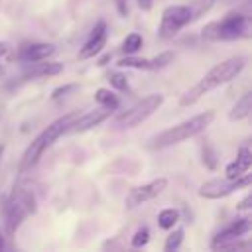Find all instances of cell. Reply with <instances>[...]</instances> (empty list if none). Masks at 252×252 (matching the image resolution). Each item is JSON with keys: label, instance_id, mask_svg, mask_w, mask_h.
Listing matches in <instances>:
<instances>
[{"label": "cell", "instance_id": "1", "mask_svg": "<svg viewBox=\"0 0 252 252\" xmlns=\"http://www.w3.org/2000/svg\"><path fill=\"white\" fill-rule=\"evenodd\" d=\"M244 67H246V57H242V55H234V57H228V59L217 63L213 69H209V71L199 79V83H195V85L181 96L179 104H181V106H189V104L197 102L205 93H209V91H213V89H217V87H220V85H224V83L236 79Z\"/></svg>", "mask_w": 252, "mask_h": 252}, {"label": "cell", "instance_id": "2", "mask_svg": "<svg viewBox=\"0 0 252 252\" xmlns=\"http://www.w3.org/2000/svg\"><path fill=\"white\" fill-rule=\"evenodd\" d=\"M77 116H79L77 112L65 114V116L57 118L55 122H51V124H49L41 134H37V136L30 142V146L26 148V152H24V156H22V161H20V169H22V171L32 169V167L39 161V158L45 154V150H47V148H51V146H53V142H55L59 136L67 134V130H69L71 122H73Z\"/></svg>", "mask_w": 252, "mask_h": 252}, {"label": "cell", "instance_id": "3", "mask_svg": "<svg viewBox=\"0 0 252 252\" xmlns=\"http://www.w3.org/2000/svg\"><path fill=\"white\" fill-rule=\"evenodd\" d=\"M213 118H215V112L213 110H205V112H201V114H197V116H193L189 120H183V122H179V124H175V126L159 132L158 136H154L150 140L148 148H152V150H163V148H169L173 144L185 142V140L201 134L213 122Z\"/></svg>", "mask_w": 252, "mask_h": 252}, {"label": "cell", "instance_id": "4", "mask_svg": "<svg viewBox=\"0 0 252 252\" xmlns=\"http://www.w3.org/2000/svg\"><path fill=\"white\" fill-rule=\"evenodd\" d=\"M248 26L250 20L244 14H226L222 20L219 22H211L203 28V39L207 41H230V39H238L248 35Z\"/></svg>", "mask_w": 252, "mask_h": 252}, {"label": "cell", "instance_id": "5", "mask_svg": "<svg viewBox=\"0 0 252 252\" xmlns=\"http://www.w3.org/2000/svg\"><path fill=\"white\" fill-rule=\"evenodd\" d=\"M35 213V197L28 189H16L4 207V224L8 236H12L28 215Z\"/></svg>", "mask_w": 252, "mask_h": 252}, {"label": "cell", "instance_id": "6", "mask_svg": "<svg viewBox=\"0 0 252 252\" xmlns=\"http://www.w3.org/2000/svg\"><path fill=\"white\" fill-rule=\"evenodd\" d=\"M163 102V94L156 93V94H148L142 100H138L136 104H132L128 110L120 112L114 118V126L118 128H134L138 124H142L144 120H148Z\"/></svg>", "mask_w": 252, "mask_h": 252}, {"label": "cell", "instance_id": "7", "mask_svg": "<svg viewBox=\"0 0 252 252\" xmlns=\"http://www.w3.org/2000/svg\"><path fill=\"white\" fill-rule=\"evenodd\" d=\"M193 20V10L189 6H167L161 12V22L158 28V37L159 39H171L183 26H187Z\"/></svg>", "mask_w": 252, "mask_h": 252}, {"label": "cell", "instance_id": "8", "mask_svg": "<svg viewBox=\"0 0 252 252\" xmlns=\"http://www.w3.org/2000/svg\"><path fill=\"white\" fill-rule=\"evenodd\" d=\"M250 183H252V175L248 171L236 179H228V177L226 179H209L199 187V195L203 199H222L242 187H248Z\"/></svg>", "mask_w": 252, "mask_h": 252}, {"label": "cell", "instance_id": "9", "mask_svg": "<svg viewBox=\"0 0 252 252\" xmlns=\"http://www.w3.org/2000/svg\"><path fill=\"white\" fill-rule=\"evenodd\" d=\"M165 187H167V179L165 177H158V179H152V181H148L144 185H138V187H134L128 193L126 207L128 209H134V207H138V205H142L146 201H152L158 195H161Z\"/></svg>", "mask_w": 252, "mask_h": 252}, {"label": "cell", "instance_id": "10", "mask_svg": "<svg viewBox=\"0 0 252 252\" xmlns=\"http://www.w3.org/2000/svg\"><path fill=\"white\" fill-rule=\"evenodd\" d=\"M114 110H116V108H110V106H102V104H100L98 108L89 110V112H85L83 116H77V118L71 122V126H69L67 132H73V134H77V132H87V130L98 126L100 122H104L106 118H110V114H112Z\"/></svg>", "mask_w": 252, "mask_h": 252}, {"label": "cell", "instance_id": "11", "mask_svg": "<svg viewBox=\"0 0 252 252\" xmlns=\"http://www.w3.org/2000/svg\"><path fill=\"white\" fill-rule=\"evenodd\" d=\"M106 22L104 20H98L94 24V28L91 30L89 33V39L85 41V45L81 47L79 51V59H91L94 55H98L102 51V47L106 45Z\"/></svg>", "mask_w": 252, "mask_h": 252}, {"label": "cell", "instance_id": "12", "mask_svg": "<svg viewBox=\"0 0 252 252\" xmlns=\"http://www.w3.org/2000/svg\"><path fill=\"white\" fill-rule=\"evenodd\" d=\"M250 226H252V222H250V217H242V219H236L230 226H226V228H222L217 236H215V240H213V244H211V248L213 250H219V246L220 244H224V242H230V240H236V238H242L248 230H250Z\"/></svg>", "mask_w": 252, "mask_h": 252}, {"label": "cell", "instance_id": "13", "mask_svg": "<svg viewBox=\"0 0 252 252\" xmlns=\"http://www.w3.org/2000/svg\"><path fill=\"white\" fill-rule=\"evenodd\" d=\"M55 53V45L51 43H26L18 51V59L24 63H33L41 59H49Z\"/></svg>", "mask_w": 252, "mask_h": 252}, {"label": "cell", "instance_id": "14", "mask_svg": "<svg viewBox=\"0 0 252 252\" xmlns=\"http://www.w3.org/2000/svg\"><path fill=\"white\" fill-rule=\"evenodd\" d=\"M30 67L24 71V79H39V77H51V75H57L63 71V63H57V61H47V59H41V61H33V63H28Z\"/></svg>", "mask_w": 252, "mask_h": 252}, {"label": "cell", "instance_id": "15", "mask_svg": "<svg viewBox=\"0 0 252 252\" xmlns=\"http://www.w3.org/2000/svg\"><path fill=\"white\" fill-rule=\"evenodd\" d=\"M250 167H252V154H250V150H248L246 146H242V148L238 150L236 159L226 165L224 173H226L228 179H236V177H240L242 173L250 171Z\"/></svg>", "mask_w": 252, "mask_h": 252}, {"label": "cell", "instance_id": "16", "mask_svg": "<svg viewBox=\"0 0 252 252\" xmlns=\"http://www.w3.org/2000/svg\"><path fill=\"white\" fill-rule=\"evenodd\" d=\"M250 110H252V93L246 91V93L236 100V104L232 106V110L228 112V118H230V120H242V118H246V116L250 114Z\"/></svg>", "mask_w": 252, "mask_h": 252}, {"label": "cell", "instance_id": "17", "mask_svg": "<svg viewBox=\"0 0 252 252\" xmlns=\"http://www.w3.org/2000/svg\"><path fill=\"white\" fill-rule=\"evenodd\" d=\"M179 222V211L177 209H163L158 215V226L163 230H171Z\"/></svg>", "mask_w": 252, "mask_h": 252}, {"label": "cell", "instance_id": "18", "mask_svg": "<svg viewBox=\"0 0 252 252\" xmlns=\"http://www.w3.org/2000/svg\"><path fill=\"white\" fill-rule=\"evenodd\" d=\"M122 53H126V55H134V53H138L140 49H142V35L140 33H128L126 37H124V41H122Z\"/></svg>", "mask_w": 252, "mask_h": 252}, {"label": "cell", "instance_id": "19", "mask_svg": "<svg viewBox=\"0 0 252 252\" xmlns=\"http://www.w3.org/2000/svg\"><path fill=\"white\" fill-rule=\"evenodd\" d=\"M94 100L98 102V104H102V106H110V108H118V96L110 91V89H98L96 93H94Z\"/></svg>", "mask_w": 252, "mask_h": 252}, {"label": "cell", "instance_id": "20", "mask_svg": "<svg viewBox=\"0 0 252 252\" xmlns=\"http://www.w3.org/2000/svg\"><path fill=\"white\" fill-rule=\"evenodd\" d=\"M116 65L118 67H126V69H142V71H148L150 69V59H140V57H134V55H126Z\"/></svg>", "mask_w": 252, "mask_h": 252}, {"label": "cell", "instance_id": "21", "mask_svg": "<svg viewBox=\"0 0 252 252\" xmlns=\"http://www.w3.org/2000/svg\"><path fill=\"white\" fill-rule=\"evenodd\" d=\"M108 83H110V87L116 89V91H122V93H124V91H130L128 77L122 75V73H118V71H114V73L108 75Z\"/></svg>", "mask_w": 252, "mask_h": 252}, {"label": "cell", "instance_id": "22", "mask_svg": "<svg viewBox=\"0 0 252 252\" xmlns=\"http://www.w3.org/2000/svg\"><path fill=\"white\" fill-rule=\"evenodd\" d=\"M183 236H185L183 228H175V230L167 236V240H165V244H163V250H167V252L177 250V248L181 246V242H183Z\"/></svg>", "mask_w": 252, "mask_h": 252}, {"label": "cell", "instance_id": "23", "mask_svg": "<svg viewBox=\"0 0 252 252\" xmlns=\"http://www.w3.org/2000/svg\"><path fill=\"white\" fill-rule=\"evenodd\" d=\"M173 57H175L173 51H163V53L156 55L154 59H150V69H163V67H167L173 61Z\"/></svg>", "mask_w": 252, "mask_h": 252}, {"label": "cell", "instance_id": "24", "mask_svg": "<svg viewBox=\"0 0 252 252\" xmlns=\"http://www.w3.org/2000/svg\"><path fill=\"white\" fill-rule=\"evenodd\" d=\"M148 242H150V230H148V228H138V230L134 232L132 240H130V244H132L134 248H142V246H146Z\"/></svg>", "mask_w": 252, "mask_h": 252}, {"label": "cell", "instance_id": "25", "mask_svg": "<svg viewBox=\"0 0 252 252\" xmlns=\"http://www.w3.org/2000/svg\"><path fill=\"white\" fill-rule=\"evenodd\" d=\"M201 150H203V163H205V167L215 169V167H217V156H215L213 148H211L209 144H203Z\"/></svg>", "mask_w": 252, "mask_h": 252}, {"label": "cell", "instance_id": "26", "mask_svg": "<svg viewBox=\"0 0 252 252\" xmlns=\"http://www.w3.org/2000/svg\"><path fill=\"white\" fill-rule=\"evenodd\" d=\"M77 89V85H63V87H57L53 93H51V98L53 100H59L61 96H65L67 93H71V91H75Z\"/></svg>", "mask_w": 252, "mask_h": 252}, {"label": "cell", "instance_id": "27", "mask_svg": "<svg viewBox=\"0 0 252 252\" xmlns=\"http://www.w3.org/2000/svg\"><path fill=\"white\" fill-rule=\"evenodd\" d=\"M114 4H116V10H118L120 16L128 14V0H114Z\"/></svg>", "mask_w": 252, "mask_h": 252}, {"label": "cell", "instance_id": "28", "mask_svg": "<svg viewBox=\"0 0 252 252\" xmlns=\"http://www.w3.org/2000/svg\"><path fill=\"white\" fill-rule=\"evenodd\" d=\"M250 203H252V195H246V197L238 203V209H240V211H246V209H250Z\"/></svg>", "mask_w": 252, "mask_h": 252}, {"label": "cell", "instance_id": "29", "mask_svg": "<svg viewBox=\"0 0 252 252\" xmlns=\"http://www.w3.org/2000/svg\"><path fill=\"white\" fill-rule=\"evenodd\" d=\"M136 2H138V6L142 10H150L152 8V0H136Z\"/></svg>", "mask_w": 252, "mask_h": 252}, {"label": "cell", "instance_id": "30", "mask_svg": "<svg viewBox=\"0 0 252 252\" xmlns=\"http://www.w3.org/2000/svg\"><path fill=\"white\" fill-rule=\"evenodd\" d=\"M8 53V43L6 41H0V57Z\"/></svg>", "mask_w": 252, "mask_h": 252}, {"label": "cell", "instance_id": "31", "mask_svg": "<svg viewBox=\"0 0 252 252\" xmlns=\"http://www.w3.org/2000/svg\"><path fill=\"white\" fill-rule=\"evenodd\" d=\"M110 61V53H106V55H102L100 59H98V65H106Z\"/></svg>", "mask_w": 252, "mask_h": 252}, {"label": "cell", "instance_id": "32", "mask_svg": "<svg viewBox=\"0 0 252 252\" xmlns=\"http://www.w3.org/2000/svg\"><path fill=\"white\" fill-rule=\"evenodd\" d=\"M4 248V238H2V234H0V250Z\"/></svg>", "mask_w": 252, "mask_h": 252}, {"label": "cell", "instance_id": "33", "mask_svg": "<svg viewBox=\"0 0 252 252\" xmlns=\"http://www.w3.org/2000/svg\"><path fill=\"white\" fill-rule=\"evenodd\" d=\"M2 75H4V67L0 65V77H2Z\"/></svg>", "mask_w": 252, "mask_h": 252}, {"label": "cell", "instance_id": "34", "mask_svg": "<svg viewBox=\"0 0 252 252\" xmlns=\"http://www.w3.org/2000/svg\"><path fill=\"white\" fill-rule=\"evenodd\" d=\"M0 156H2V148H0Z\"/></svg>", "mask_w": 252, "mask_h": 252}]
</instances>
